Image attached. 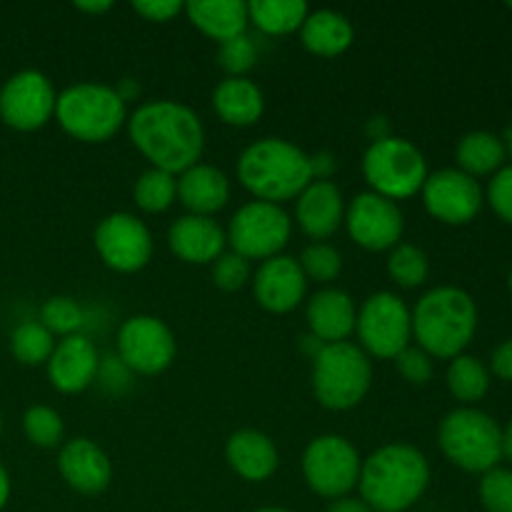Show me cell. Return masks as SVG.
Listing matches in <instances>:
<instances>
[{
	"label": "cell",
	"instance_id": "30bf717a",
	"mask_svg": "<svg viewBox=\"0 0 512 512\" xmlns=\"http://www.w3.org/2000/svg\"><path fill=\"white\" fill-rule=\"evenodd\" d=\"M358 450L343 435H320L310 440L303 453V478L315 495L338 500L358 488L360 480Z\"/></svg>",
	"mask_w": 512,
	"mask_h": 512
},
{
	"label": "cell",
	"instance_id": "7c38bea8",
	"mask_svg": "<svg viewBox=\"0 0 512 512\" xmlns=\"http://www.w3.org/2000/svg\"><path fill=\"white\" fill-rule=\"evenodd\" d=\"M118 358L130 373H163L175 360L173 330L155 315H133L118 330Z\"/></svg>",
	"mask_w": 512,
	"mask_h": 512
},
{
	"label": "cell",
	"instance_id": "7bdbcfd3",
	"mask_svg": "<svg viewBox=\"0 0 512 512\" xmlns=\"http://www.w3.org/2000/svg\"><path fill=\"white\" fill-rule=\"evenodd\" d=\"M493 373L503 380H512V338L505 340L503 345H498L493 353Z\"/></svg>",
	"mask_w": 512,
	"mask_h": 512
},
{
	"label": "cell",
	"instance_id": "f6af8a7d",
	"mask_svg": "<svg viewBox=\"0 0 512 512\" xmlns=\"http://www.w3.org/2000/svg\"><path fill=\"white\" fill-rule=\"evenodd\" d=\"M75 8L83 10V13H93V15H100L105 13V10H110L113 5L108 3V0H95V3H75Z\"/></svg>",
	"mask_w": 512,
	"mask_h": 512
},
{
	"label": "cell",
	"instance_id": "9a60e30c",
	"mask_svg": "<svg viewBox=\"0 0 512 512\" xmlns=\"http://www.w3.org/2000/svg\"><path fill=\"white\" fill-rule=\"evenodd\" d=\"M345 225H348L350 238L360 248L380 253V250H393L400 243L405 218L398 203L368 190V193L355 195L353 203L345 208Z\"/></svg>",
	"mask_w": 512,
	"mask_h": 512
},
{
	"label": "cell",
	"instance_id": "ac0fdd59",
	"mask_svg": "<svg viewBox=\"0 0 512 512\" xmlns=\"http://www.w3.org/2000/svg\"><path fill=\"white\" fill-rule=\"evenodd\" d=\"M48 380L65 395L83 393L98 378L100 355L85 335H68L55 345L48 363Z\"/></svg>",
	"mask_w": 512,
	"mask_h": 512
},
{
	"label": "cell",
	"instance_id": "f907efd6",
	"mask_svg": "<svg viewBox=\"0 0 512 512\" xmlns=\"http://www.w3.org/2000/svg\"><path fill=\"white\" fill-rule=\"evenodd\" d=\"M510 290H512V270H510Z\"/></svg>",
	"mask_w": 512,
	"mask_h": 512
},
{
	"label": "cell",
	"instance_id": "d6a6232c",
	"mask_svg": "<svg viewBox=\"0 0 512 512\" xmlns=\"http://www.w3.org/2000/svg\"><path fill=\"white\" fill-rule=\"evenodd\" d=\"M430 260L418 245L398 243L388 255V275L400 288H418L428 280Z\"/></svg>",
	"mask_w": 512,
	"mask_h": 512
},
{
	"label": "cell",
	"instance_id": "8992f818",
	"mask_svg": "<svg viewBox=\"0 0 512 512\" xmlns=\"http://www.w3.org/2000/svg\"><path fill=\"white\" fill-rule=\"evenodd\" d=\"M373 385L370 358L355 343L323 345L313 358V393L328 410H350L360 405Z\"/></svg>",
	"mask_w": 512,
	"mask_h": 512
},
{
	"label": "cell",
	"instance_id": "f35d334b",
	"mask_svg": "<svg viewBox=\"0 0 512 512\" xmlns=\"http://www.w3.org/2000/svg\"><path fill=\"white\" fill-rule=\"evenodd\" d=\"M213 283L218 285L220 290H228V293H235V290L243 288L245 283L250 280V260H245L243 255L238 253H223L218 260L213 263Z\"/></svg>",
	"mask_w": 512,
	"mask_h": 512
},
{
	"label": "cell",
	"instance_id": "f1b7e54d",
	"mask_svg": "<svg viewBox=\"0 0 512 512\" xmlns=\"http://www.w3.org/2000/svg\"><path fill=\"white\" fill-rule=\"evenodd\" d=\"M505 158V145L498 135L485 133V130H475L468 133L458 143V163L463 173L473 175H485L493 173L495 168H500Z\"/></svg>",
	"mask_w": 512,
	"mask_h": 512
},
{
	"label": "cell",
	"instance_id": "f5cc1de1",
	"mask_svg": "<svg viewBox=\"0 0 512 512\" xmlns=\"http://www.w3.org/2000/svg\"><path fill=\"white\" fill-rule=\"evenodd\" d=\"M508 8H512V3H508Z\"/></svg>",
	"mask_w": 512,
	"mask_h": 512
},
{
	"label": "cell",
	"instance_id": "603a6c76",
	"mask_svg": "<svg viewBox=\"0 0 512 512\" xmlns=\"http://www.w3.org/2000/svg\"><path fill=\"white\" fill-rule=\"evenodd\" d=\"M225 460L248 483H263L278 470V448L260 430H238L228 438Z\"/></svg>",
	"mask_w": 512,
	"mask_h": 512
},
{
	"label": "cell",
	"instance_id": "b9f144b4",
	"mask_svg": "<svg viewBox=\"0 0 512 512\" xmlns=\"http://www.w3.org/2000/svg\"><path fill=\"white\" fill-rule=\"evenodd\" d=\"M183 8L185 5L178 0H138V3H133L135 13L143 15L145 20H153V23H168Z\"/></svg>",
	"mask_w": 512,
	"mask_h": 512
},
{
	"label": "cell",
	"instance_id": "816d5d0a",
	"mask_svg": "<svg viewBox=\"0 0 512 512\" xmlns=\"http://www.w3.org/2000/svg\"><path fill=\"white\" fill-rule=\"evenodd\" d=\"M0 430H3V418H0Z\"/></svg>",
	"mask_w": 512,
	"mask_h": 512
},
{
	"label": "cell",
	"instance_id": "cb8c5ba5",
	"mask_svg": "<svg viewBox=\"0 0 512 512\" xmlns=\"http://www.w3.org/2000/svg\"><path fill=\"white\" fill-rule=\"evenodd\" d=\"M178 200L190 215H205L223 210L230 200V180L215 165L198 163L178 175Z\"/></svg>",
	"mask_w": 512,
	"mask_h": 512
},
{
	"label": "cell",
	"instance_id": "6da1fadb",
	"mask_svg": "<svg viewBox=\"0 0 512 512\" xmlns=\"http://www.w3.org/2000/svg\"><path fill=\"white\" fill-rule=\"evenodd\" d=\"M128 135L153 168L180 175L200 163L205 130L193 108L175 100H150L128 118Z\"/></svg>",
	"mask_w": 512,
	"mask_h": 512
},
{
	"label": "cell",
	"instance_id": "8d00e7d4",
	"mask_svg": "<svg viewBox=\"0 0 512 512\" xmlns=\"http://www.w3.org/2000/svg\"><path fill=\"white\" fill-rule=\"evenodd\" d=\"M218 60L225 73H228V78H245V73L258 63V48L248 38V33L238 35L228 43H220Z\"/></svg>",
	"mask_w": 512,
	"mask_h": 512
},
{
	"label": "cell",
	"instance_id": "ee69618b",
	"mask_svg": "<svg viewBox=\"0 0 512 512\" xmlns=\"http://www.w3.org/2000/svg\"><path fill=\"white\" fill-rule=\"evenodd\" d=\"M328 512H375L373 508H370L365 500L360 498H350V495H345V498H338L330 503Z\"/></svg>",
	"mask_w": 512,
	"mask_h": 512
},
{
	"label": "cell",
	"instance_id": "e0dca14e",
	"mask_svg": "<svg viewBox=\"0 0 512 512\" xmlns=\"http://www.w3.org/2000/svg\"><path fill=\"white\" fill-rule=\"evenodd\" d=\"M308 290V278L295 258L288 255H275V258L263 260L255 270L253 293L260 308L268 313L283 315L298 308Z\"/></svg>",
	"mask_w": 512,
	"mask_h": 512
},
{
	"label": "cell",
	"instance_id": "1f68e13d",
	"mask_svg": "<svg viewBox=\"0 0 512 512\" xmlns=\"http://www.w3.org/2000/svg\"><path fill=\"white\" fill-rule=\"evenodd\" d=\"M10 350L15 360L23 365H43L48 363L55 350V340L50 330L40 325V320H28L20 323L10 335Z\"/></svg>",
	"mask_w": 512,
	"mask_h": 512
},
{
	"label": "cell",
	"instance_id": "484cf974",
	"mask_svg": "<svg viewBox=\"0 0 512 512\" xmlns=\"http://www.w3.org/2000/svg\"><path fill=\"white\" fill-rule=\"evenodd\" d=\"M213 110L223 123L248 128L265 110L263 90L250 78H225L213 90Z\"/></svg>",
	"mask_w": 512,
	"mask_h": 512
},
{
	"label": "cell",
	"instance_id": "3957f363",
	"mask_svg": "<svg viewBox=\"0 0 512 512\" xmlns=\"http://www.w3.org/2000/svg\"><path fill=\"white\" fill-rule=\"evenodd\" d=\"M238 180L255 200L285 203L313 183V165L298 145L285 138H260L238 158Z\"/></svg>",
	"mask_w": 512,
	"mask_h": 512
},
{
	"label": "cell",
	"instance_id": "7402d4cb",
	"mask_svg": "<svg viewBox=\"0 0 512 512\" xmlns=\"http://www.w3.org/2000/svg\"><path fill=\"white\" fill-rule=\"evenodd\" d=\"M305 318H308L310 335H315L323 345H333L345 343L353 335L358 313L353 298L345 290L323 288L308 300Z\"/></svg>",
	"mask_w": 512,
	"mask_h": 512
},
{
	"label": "cell",
	"instance_id": "d6986e66",
	"mask_svg": "<svg viewBox=\"0 0 512 512\" xmlns=\"http://www.w3.org/2000/svg\"><path fill=\"white\" fill-rule=\"evenodd\" d=\"M58 470L80 495H98L113 480V465L105 450L90 438H73L60 448Z\"/></svg>",
	"mask_w": 512,
	"mask_h": 512
},
{
	"label": "cell",
	"instance_id": "2e32d148",
	"mask_svg": "<svg viewBox=\"0 0 512 512\" xmlns=\"http://www.w3.org/2000/svg\"><path fill=\"white\" fill-rule=\"evenodd\" d=\"M420 193L428 213L448 225L470 223L483 208V190L478 180L455 168H443L428 175Z\"/></svg>",
	"mask_w": 512,
	"mask_h": 512
},
{
	"label": "cell",
	"instance_id": "60d3db41",
	"mask_svg": "<svg viewBox=\"0 0 512 512\" xmlns=\"http://www.w3.org/2000/svg\"><path fill=\"white\" fill-rule=\"evenodd\" d=\"M488 200L490 205H493L495 213H498L505 223H512V165L500 170V173L490 180Z\"/></svg>",
	"mask_w": 512,
	"mask_h": 512
},
{
	"label": "cell",
	"instance_id": "52a82bcc",
	"mask_svg": "<svg viewBox=\"0 0 512 512\" xmlns=\"http://www.w3.org/2000/svg\"><path fill=\"white\" fill-rule=\"evenodd\" d=\"M438 443L445 458L468 473H488L503 458V430L490 415L458 408L438 425Z\"/></svg>",
	"mask_w": 512,
	"mask_h": 512
},
{
	"label": "cell",
	"instance_id": "7a4b0ae2",
	"mask_svg": "<svg viewBox=\"0 0 512 512\" xmlns=\"http://www.w3.org/2000/svg\"><path fill=\"white\" fill-rule=\"evenodd\" d=\"M428 483V458L413 445L393 443L363 460L358 488L375 512H403L423 498Z\"/></svg>",
	"mask_w": 512,
	"mask_h": 512
},
{
	"label": "cell",
	"instance_id": "8fae6325",
	"mask_svg": "<svg viewBox=\"0 0 512 512\" xmlns=\"http://www.w3.org/2000/svg\"><path fill=\"white\" fill-rule=\"evenodd\" d=\"M290 233L293 223L280 205L253 200L230 218L225 238L233 245V253L245 260H270L288 245Z\"/></svg>",
	"mask_w": 512,
	"mask_h": 512
},
{
	"label": "cell",
	"instance_id": "5bb4252c",
	"mask_svg": "<svg viewBox=\"0 0 512 512\" xmlns=\"http://www.w3.org/2000/svg\"><path fill=\"white\" fill-rule=\"evenodd\" d=\"M53 83L40 70H20L0 88V118L15 130H38L55 115Z\"/></svg>",
	"mask_w": 512,
	"mask_h": 512
},
{
	"label": "cell",
	"instance_id": "681fc988",
	"mask_svg": "<svg viewBox=\"0 0 512 512\" xmlns=\"http://www.w3.org/2000/svg\"><path fill=\"white\" fill-rule=\"evenodd\" d=\"M505 140H508V150H510V155H512V125H510V130H508V138H505Z\"/></svg>",
	"mask_w": 512,
	"mask_h": 512
},
{
	"label": "cell",
	"instance_id": "d4e9b609",
	"mask_svg": "<svg viewBox=\"0 0 512 512\" xmlns=\"http://www.w3.org/2000/svg\"><path fill=\"white\" fill-rule=\"evenodd\" d=\"M183 10L200 33L218 43L245 35L250 23L248 3L243 0H190Z\"/></svg>",
	"mask_w": 512,
	"mask_h": 512
},
{
	"label": "cell",
	"instance_id": "4dcf8cb0",
	"mask_svg": "<svg viewBox=\"0 0 512 512\" xmlns=\"http://www.w3.org/2000/svg\"><path fill=\"white\" fill-rule=\"evenodd\" d=\"M133 195L140 210H145V213H163L178 198V178L165 173V170L150 168L135 180Z\"/></svg>",
	"mask_w": 512,
	"mask_h": 512
},
{
	"label": "cell",
	"instance_id": "83f0119b",
	"mask_svg": "<svg viewBox=\"0 0 512 512\" xmlns=\"http://www.w3.org/2000/svg\"><path fill=\"white\" fill-rule=\"evenodd\" d=\"M308 3L303 0H250V23L268 35H290L300 30L308 18Z\"/></svg>",
	"mask_w": 512,
	"mask_h": 512
},
{
	"label": "cell",
	"instance_id": "74e56055",
	"mask_svg": "<svg viewBox=\"0 0 512 512\" xmlns=\"http://www.w3.org/2000/svg\"><path fill=\"white\" fill-rule=\"evenodd\" d=\"M480 503L488 512H512V470H488L480 480Z\"/></svg>",
	"mask_w": 512,
	"mask_h": 512
},
{
	"label": "cell",
	"instance_id": "277c9868",
	"mask_svg": "<svg viewBox=\"0 0 512 512\" xmlns=\"http://www.w3.org/2000/svg\"><path fill=\"white\" fill-rule=\"evenodd\" d=\"M413 313V335L430 358L453 360L463 355L478 328V308L465 290L435 288L418 300Z\"/></svg>",
	"mask_w": 512,
	"mask_h": 512
},
{
	"label": "cell",
	"instance_id": "ba28073f",
	"mask_svg": "<svg viewBox=\"0 0 512 512\" xmlns=\"http://www.w3.org/2000/svg\"><path fill=\"white\" fill-rule=\"evenodd\" d=\"M363 175L370 185V193L383 195L388 200H405L420 193L428 180L425 155L410 140L388 138L373 140L363 155Z\"/></svg>",
	"mask_w": 512,
	"mask_h": 512
},
{
	"label": "cell",
	"instance_id": "44dd1931",
	"mask_svg": "<svg viewBox=\"0 0 512 512\" xmlns=\"http://www.w3.org/2000/svg\"><path fill=\"white\" fill-rule=\"evenodd\" d=\"M295 218L308 238H330L345 223V203L338 185L330 180H313L295 198Z\"/></svg>",
	"mask_w": 512,
	"mask_h": 512
},
{
	"label": "cell",
	"instance_id": "4fadbf2b",
	"mask_svg": "<svg viewBox=\"0 0 512 512\" xmlns=\"http://www.w3.org/2000/svg\"><path fill=\"white\" fill-rule=\"evenodd\" d=\"M95 250L115 273H138L150 263L153 238L148 225L130 213H110L95 228Z\"/></svg>",
	"mask_w": 512,
	"mask_h": 512
},
{
	"label": "cell",
	"instance_id": "ab89813d",
	"mask_svg": "<svg viewBox=\"0 0 512 512\" xmlns=\"http://www.w3.org/2000/svg\"><path fill=\"white\" fill-rule=\"evenodd\" d=\"M395 365H398L400 375L413 385H425L433 378V358H430L423 348L408 345V348L395 358Z\"/></svg>",
	"mask_w": 512,
	"mask_h": 512
},
{
	"label": "cell",
	"instance_id": "9c48e42d",
	"mask_svg": "<svg viewBox=\"0 0 512 512\" xmlns=\"http://www.w3.org/2000/svg\"><path fill=\"white\" fill-rule=\"evenodd\" d=\"M365 355L395 360L413 340V313L395 293H373L358 310L355 320Z\"/></svg>",
	"mask_w": 512,
	"mask_h": 512
},
{
	"label": "cell",
	"instance_id": "5b68a950",
	"mask_svg": "<svg viewBox=\"0 0 512 512\" xmlns=\"http://www.w3.org/2000/svg\"><path fill=\"white\" fill-rule=\"evenodd\" d=\"M55 120L70 138L105 143L128 123V110L118 90L110 85L75 83L55 100Z\"/></svg>",
	"mask_w": 512,
	"mask_h": 512
},
{
	"label": "cell",
	"instance_id": "bcb514c9",
	"mask_svg": "<svg viewBox=\"0 0 512 512\" xmlns=\"http://www.w3.org/2000/svg\"><path fill=\"white\" fill-rule=\"evenodd\" d=\"M8 498H10V478H8V473H5L3 465H0V510L5 508Z\"/></svg>",
	"mask_w": 512,
	"mask_h": 512
},
{
	"label": "cell",
	"instance_id": "836d02e7",
	"mask_svg": "<svg viewBox=\"0 0 512 512\" xmlns=\"http://www.w3.org/2000/svg\"><path fill=\"white\" fill-rule=\"evenodd\" d=\"M23 430L25 438H28L30 443L38 445V448L50 450L58 448V445L63 443L65 425L63 418H60L53 408H48V405H33V408L25 410Z\"/></svg>",
	"mask_w": 512,
	"mask_h": 512
},
{
	"label": "cell",
	"instance_id": "4316f807",
	"mask_svg": "<svg viewBox=\"0 0 512 512\" xmlns=\"http://www.w3.org/2000/svg\"><path fill=\"white\" fill-rule=\"evenodd\" d=\"M355 30L353 23L338 10H315L308 13L305 23L300 25V40L305 48L320 58H335L343 55L353 45Z\"/></svg>",
	"mask_w": 512,
	"mask_h": 512
},
{
	"label": "cell",
	"instance_id": "e575fe53",
	"mask_svg": "<svg viewBox=\"0 0 512 512\" xmlns=\"http://www.w3.org/2000/svg\"><path fill=\"white\" fill-rule=\"evenodd\" d=\"M40 325L53 335L68 338V335H75V330L83 325V308L73 298L55 295V298L45 300L43 308H40Z\"/></svg>",
	"mask_w": 512,
	"mask_h": 512
},
{
	"label": "cell",
	"instance_id": "d590c367",
	"mask_svg": "<svg viewBox=\"0 0 512 512\" xmlns=\"http://www.w3.org/2000/svg\"><path fill=\"white\" fill-rule=\"evenodd\" d=\"M300 268H303L305 278L315 280V283H330L343 270V258L338 250L328 243H313L303 250L300 255Z\"/></svg>",
	"mask_w": 512,
	"mask_h": 512
},
{
	"label": "cell",
	"instance_id": "f546056e",
	"mask_svg": "<svg viewBox=\"0 0 512 512\" xmlns=\"http://www.w3.org/2000/svg\"><path fill=\"white\" fill-rule=\"evenodd\" d=\"M448 388L460 403H478L490 388V375L485 365L473 355H458L450 360Z\"/></svg>",
	"mask_w": 512,
	"mask_h": 512
},
{
	"label": "cell",
	"instance_id": "c3c4849f",
	"mask_svg": "<svg viewBox=\"0 0 512 512\" xmlns=\"http://www.w3.org/2000/svg\"><path fill=\"white\" fill-rule=\"evenodd\" d=\"M253 512H290V510H283V508H260V510H253Z\"/></svg>",
	"mask_w": 512,
	"mask_h": 512
},
{
	"label": "cell",
	"instance_id": "ffe728a7",
	"mask_svg": "<svg viewBox=\"0 0 512 512\" xmlns=\"http://www.w3.org/2000/svg\"><path fill=\"white\" fill-rule=\"evenodd\" d=\"M225 230L205 215H183L168 230V245L183 263L213 265L225 253Z\"/></svg>",
	"mask_w": 512,
	"mask_h": 512
},
{
	"label": "cell",
	"instance_id": "7dc6e473",
	"mask_svg": "<svg viewBox=\"0 0 512 512\" xmlns=\"http://www.w3.org/2000/svg\"><path fill=\"white\" fill-rule=\"evenodd\" d=\"M503 455H508V460L512 463V420L503 433Z\"/></svg>",
	"mask_w": 512,
	"mask_h": 512
}]
</instances>
